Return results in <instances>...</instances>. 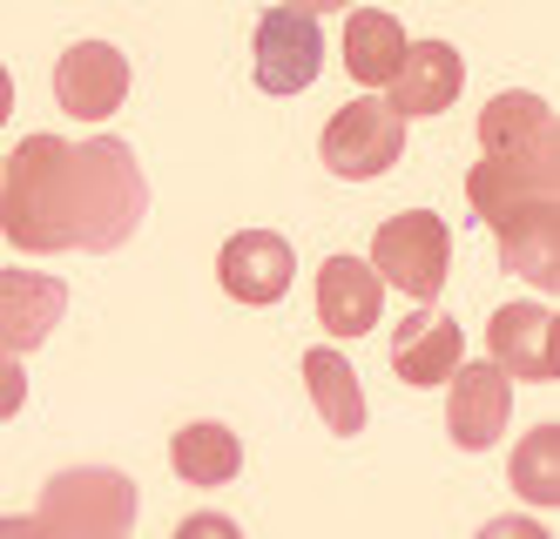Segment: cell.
I'll use <instances>...</instances> for the list:
<instances>
[{
    "label": "cell",
    "instance_id": "6da1fadb",
    "mask_svg": "<svg viewBox=\"0 0 560 539\" xmlns=\"http://www.w3.org/2000/svg\"><path fill=\"white\" fill-rule=\"evenodd\" d=\"M149 216V183L129 142L27 136L0 169V230L14 250H122Z\"/></svg>",
    "mask_w": 560,
    "mask_h": 539
},
{
    "label": "cell",
    "instance_id": "7a4b0ae2",
    "mask_svg": "<svg viewBox=\"0 0 560 539\" xmlns=\"http://www.w3.org/2000/svg\"><path fill=\"white\" fill-rule=\"evenodd\" d=\"M560 189V129L540 95H493L479 115V162L466 176L472 216H506L520 202H553Z\"/></svg>",
    "mask_w": 560,
    "mask_h": 539
},
{
    "label": "cell",
    "instance_id": "3957f363",
    "mask_svg": "<svg viewBox=\"0 0 560 539\" xmlns=\"http://www.w3.org/2000/svg\"><path fill=\"white\" fill-rule=\"evenodd\" d=\"M42 519L55 539H129L136 526V485L115 466H74L42 485Z\"/></svg>",
    "mask_w": 560,
    "mask_h": 539
},
{
    "label": "cell",
    "instance_id": "277c9868",
    "mask_svg": "<svg viewBox=\"0 0 560 539\" xmlns=\"http://www.w3.org/2000/svg\"><path fill=\"white\" fill-rule=\"evenodd\" d=\"M446 263H453V230L439 223L432 210H406V216H385L372 236V270L378 283L406 290L412 304H432L446 290Z\"/></svg>",
    "mask_w": 560,
    "mask_h": 539
},
{
    "label": "cell",
    "instance_id": "5b68a950",
    "mask_svg": "<svg viewBox=\"0 0 560 539\" xmlns=\"http://www.w3.org/2000/svg\"><path fill=\"white\" fill-rule=\"evenodd\" d=\"M406 155V115H392L385 102H345L325 129V169L345 183H372Z\"/></svg>",
    "mask_w": 560,
    "mask_h": 539
},
{
    "label": "cell",
    "instance_id": "8992f818",
    "mask_svg": "<svg viewBox=\"0 0 560 539\" xmlns=\"http://www.w3.org/2000/svg\"><path fill=\"white\" fill-rule=\"evenodd\" d=\"M250 68H257V89L264 95H298V89H311L317 81V68H325V34H317V14H304V8H277L257 21V55H250Z\"/></svg>",
    "mask_w": 560,
    "mask_h": 539
},
{
    "label": "cell",
    "instance_id": "52a82bcc",
    "mask_svg": "<svg viewBox=\"0 0 560 539\" xmlns=\"http://www.w3.org/2000/svg\"><path fill=\"white\" fill-rule=\"evenodd\" d=\"M55 102L74 121H108L115 108L129 102V55L108 48V40H82V48H68L61 68H55Z\"/></svg>",
    "mask_w": 560,
    "mask_h": 539
},
{
    "label": "cell",
    "instance_id": "ba28073f",
    "mask_svg": "<svg viewBox=\"0 0 560 539\" xmlns=\"http://www.w3.org/2000/svg\"><path fill=\"white\" fill-rule=\"evenodd\" d=\"M453 398H446V432H453V445L459 452H487L500 432H506V411H513V378L500 364H487V358H472V364H459L453 371Z\"/></svg>",
    "mask_w": 560,
    "mask_h": 539
},
{
    "label": "cell",
    "instance_id": "9c48e42d",
    "mask_svg": "<svg viewBox=\"0 0 560 539\" xmlns=\"http://www.w3.org/2000/svg\"><path fill=\"white\" fill-rule=\"evenodd\" d=\"M459 364H466V330H459L446 310L412 304V317L392 330V371H398L412 391H425V385H446Z\"/></svg>",
    "mask_w": 560,
    "mask_h": 539
},
{
    "label": "cell",
    "instance_id": "30bf717a",
    "mask_svg": "<svg viewBox=\"0 0 560 539\" xmlns=\"http://www.w3.org/2000/svg\"><path fill=\"white\" fill-rule=\"evenodd\" d=\"M68 310V283L42 270H0V358L42 351Z\"/></svg>",
    "mask_w": 560,
    "mask_h": 539
},
{
    "label": "cell",
    "instance_id": "8fae6325",
    "mask_svg": "<svg viewBox=\"0 0 560 539\" xmlns=\"http://www.w3.org/2000/svg\"><path fill=\"white\" fill-rule=\"evenodd\" d=\"M217 277L236 304H277L291 290L298 277V257H291V243L277 236V230H236L223 243V257H217Z\"/></svg>",
    "mask_w": 560,
    "mask_h": 539
},
{
    "label": "cell",
    "instance_id": "7c38bea8",
    "mask_svg": "<svg viewBox=\"0 0 560 539\" xmlns=\"http://www.w3.org/2000/svg\"><path fill=\"white\" fill-rule=\"evenodd\" d=\"M500 236V263L513 277H527L534 290L560 283V202H520V210L487 223Z\"/></svg>",
    "mask_w": 560,
    "mask_h": 539
},
{
    "label": "cell",
    "instance_id": "4fadbf2b",
    "mask_svg": "<svg viewBox=\"0 0 560 539\" xmlns=\"http://www.w3.org/2000/svg\"><path fill=\"white\" fill-rule=\"evenodd\" d=\"M487 364H500L506 378L553 385V310L547 304H500L487 324Z\"/></svg>",
    "mask_w": 560,
    "mask_h": 539
},
{
    "label": "cell",
    "instance_id": "5bb4252c",
    "mask_svg": "<svg viewBox=\"0 0 560 539\" xmlns=\"http://www.w3.org/2000/svg\"><path fill=\"white\" fill-rule=\"evenodd\" d=\"M385 310V283L365 257H331L317 270V317H325L331 338H365Z\"/></svg>",
    "mask_w": 560,
    "mask_h": 539
},
{
    "label": "cell",
    "instance_id": "9a60e30c",
    "mask_svg": "<svg viewBox=\"0 0 560 539\" xmlns=\"http://www.w3.org/2000/svg\"><path fill=\"white\" fill-rule=\"evenodd\" d=\"M466 89V61L446 48V40H419V48H406V61H398L392 74V115H439L453 108Z\"/></svg>",
    "mask_w": 560,
    "mask_h": 539
},
{
    "label": "cell",
    "instance_id": "2e32d148",
    "mask_svg": "<svg viewBox=\"0 0 560 539\" xmlns=\"http://www.w3.org/2000/svg\"><path fill=\"white\" fill-rule=\"evenodd\" d=\"M406 27H398L392 14L378 8H345V68L358 89H392V74L398 61H406Z\"/></svg>",
    "mask_w": 560,
    "mask_h": 539
},
{
    "label": "cell",
    "instance_id": "e0dca14e",
    "mask_svg": "<svg viewBox=\"0 0 560 539\" xmlns=\"http://www.w3.org/2000/svg\"><path fill=\"white\" fill-rule=\"evenodd\" d=\"M304 378H311V405L325 411V425L338 438H358L365 432V391H358V371L345 364V351H311L304 358Z\"/></svg>",
    "mask_w": 560,
    "mask_h": 539
},
{
    "label": "cell",
    "instance_id": "ac0fdd59",
    "mask_svg": "<svg viewBox=\"0 0 560 539\" xmlns=\"http://www.w3.org/2000/svg\"><path fill=\"white\" fill-rule=\"evenodd\" d=\"M170 466L183 485H230L244 472V445H236L230 425H183L170 445Z\"/></svg>",
    "mask_w": 560,
    "mask_h": 539
},
{
    "label": "cell",
    "instance_id": "d6986e66",
    "mask_svg": "<svg viewBox=\"0 0 560 539\" xmlns=\"http://www.w3.org/2000/svg\"><path fill=\"white\" fill-rule=\"evenodd\" d=\"M513 485H520V500H534V506L560 500V425L527 432V445L513 452Z\"/></svg>",
    "mask_w": 560,
    "mask_h": 539
},
{
    "label": "cell",
    "instance_id": "ffe728a7",
    "mask_svg": "<svg viewBox=\"0 0 560 539\" xmlns=\"http://www.w3.org/2000/svg\"><path fill=\"white\" fill-rule=\"evenodd\" d=\"M176 539H244V532H236V519H223V513H189L176 526Z\"/></svg>",
    "mask_w": 560,
    "mask_h": 539
},
{
    "label": "cell",
    "instance_id": "44dd1931",
    "mask_svg": "<svg viewBox=\"0 0 560 539\" xmlns=\"http://www.w3.org/2000/svg\"><path fill=\"white\" fill-rule=\"evenodd\" d=\"M21 405H27V371L14 358H0V419H14Z\"/></svg>",
    "mask_w": 560,
    "mask_h": 539
},
{
    "label": "cell",
    "instance_id": "7402d4cb",
    "mask_svg": "<svg viewBox=\"0 0 560 539\" xmlns=\"http://www.w3.org/2000/svg\"><path fill=\"white\" fill-rule=\"evenodd\" d=\"M479 539H553V532L534 526V519H487V526H479Z\"/></svg>",
    "mask_w": 560,
    "mask_h": 539
},
{
    "label": "cell",
    "instance_id": "603a6c76",
    "mask_svg": "<svg viewBox=\"0 0 560 539\" xmlns=\"http://www.w3.org/2000/svg\"><path fill=\"white\" fill-rule=\"evenodd\" d=\"M0 539H55V532L34 519V513H8V519H0Z\"/></svg>",
    "mask_w": 560,
    "mask_h": 539
},
{
    "label": "cell",
    "instance_id": "cb8c5ba5",
    "mask_svg": "<svg viewBox=\"0 0 560 539\" xmlns=\"http://www.w3.org/2000/svg\"><path fill=\"white\" fill-rule=\"evenodd\" d=\"M284 8H304V14H338V8H351V0H284Z\"/></svg>",
    "mask_w": 560,
    "mask_h": 539
},
{
    "label": "cell",
    "instance_id": "d4e9b609",
    "mask_svg": "<svg viewBox=\"0 0 560 539\" xmlns=\"http://www.w3.org/2000/svg\"><path fill=\"white\" fill-rule=\"evenodd\" d=\"M8 115H14V74L0 68V121H8Z\"/></svg>",
    "mask_w": 560,
    "mask_h": 539
},
{
    "label": "cell",
    "instance_id": "484cf974",
    "mask_svg": "<svg viewBox=\"0 0 560 539\" xmlns=\"http://www.w3.org/2000/svg\"><path fill=\"white\" fill-rule=\"evenodd\" d=\"M0 169H8V155H0Z\"/></svg>",
    "mask_w": 560,
    "mask_h": 539
}]
</instances>
